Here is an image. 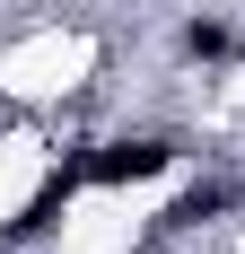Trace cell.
I'll return each mask as SVG.
<instances>
[{
  "mask_svg": "<svg viewBox=\"0 0 245 254\" xmlns=\"http://www.w3.org/2000/svg\"><path fill=\"white\" fill-rule=\"evenodd\" d=\"M167 158H175V140H158V131H140V140H105V149H88L79 167H88L97 184H140V176H158Z\"/></svg>",
  "mask_w": 245,
  "mask_h": 254,
  "instance_id": "1",
  "label": "cell"
},
{
  "mask_svg": "<svg viewBox=\"0 0 245 254\" xmlns=\"http://www.w3.org/2000/svg\"><path fill=\"white\" fill-rule=\"evenodd\" d=\"M79 176H88V167H79V158H70V167H53V176L35 184V202H26L18 219H9V246H35V237H44L53 219H61V210H70V193H79Z\"/></svg>",
  "mask_w": 245,
  "mask_h": 254,
  "instance_id": "2",
  "label": "cell"
},
{
  "mask_svg": "<svg viewBox=\"0 0 245 254\" xmlns=\"http://www.w3.org/2000/svg\"><path fill=\"white\" fill-rule=\"evenodd\" d=\"M228 44H237V35H228L219 18H193V26H184V53H193V62H219Z\"/></svg>",
  "mask_w": 245,
  "mask_h": 254,
  "instance_id": "3",
  "label": "cell"
},
{
  "mask_svg": "<svg viewBox=\"0 0 245 254\" xmlns=\"http://www.w3.org/2000/svg\"><path fill=\"white\" fill-rule=\"evenodd\" d=\"M219 202H228L219 184H201V193H184V202L167 210V219H175V228H201V219H210V210H219Z\"/></svg>",
  "mask_w": 245,
  "mask_h": 254,
  "instance_id": "4",
  "label": "cell"
}]
</instances>
